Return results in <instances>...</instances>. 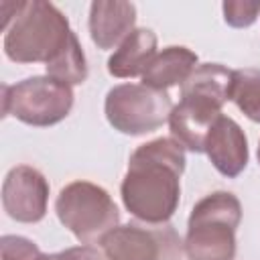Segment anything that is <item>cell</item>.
<instances>
[{"label": "cell", "mask_w": 260, "mask_h": 260, "mask_svg": "<svg viewBox=\"0 0 260 260\" xmlns=\"http://www.w3.org/2000/svg\"><path fill=\"white\" fill-rule=\"evenodd\" d=\"M183 171L185 148L173 136L140 144L130 154L120 185L124 207L144 223H167L179 207Z\"/></svg>", "instance_id": "6da1fadb"}, {"label": "cell", "mask_w": 260, "mask_h": 260, "mask_svg": "<svg viewBox=\"0 0 260 260\" xmlns=\"http://www.w3.org/2000/svg\"><path fill=\"white\" fill-rule=\"evenodd\" d=\"M234 69L201 63L181 85V100L169 116L171 136L191 152H203L205 136L232 95Z\"/></svg>", "instance_id": "7a4b0ae2"}, {"label": "cell", "mask_w": 260, "mask_h": 260, "mask_svg": "<svg viewBox=\"0 0 260 260\" xmlns=\"http://www.w3.org/2000/svg\"><path fill=\"white\" fill-rule=\"evenodd\" d=\"M4 28V53L14 63H53L71 43L75 32L67 16L51 2H16Z\"/></svg>", "instance_id": "3957f363"}, {"label": "cell", "mask_w": 260, "mask_h": 260, "mask_svg": "<svg viewBox=\"0 0 260 260\" xmlns=\"http://www.w3.org/2000/svg\"><path fill=\"white\" fill-rule=\"evenodd\" d=\"M242 221V203L230 191H213L199 199L187 221L183 242L189 260H234L236 230Z\"/></svg>", "instance_id": "277c9868"}, {"label": "cell", "mask_w": 260, "mask_h": 260, "mask_svg": "<svg viewBox=\"0 0 260 260\" xmlns=\"http://www.w3.org/2000/svg\"><path fill=\"white\" fill-rule=\"evenodd\" d=\"M55 213L81 244L100 242L120 221L118 207L110 193L91 181L65 185L55 201Z\"/></svg>", "instance_id": "5b68a950"}, {"label": "cell", "mask_w": 260, "mask_h": 260, "mask_svg": "<svg viewBox=\"0 0 260 260\" xmlns=\"http://www.w3.org/2000/svg\"><path fill=\"white\" fill-rule=\"evenodd\" d=\"M73 108L71 85L49 75L26 77L14 85H2V114L28 126H53Z\"/></svg>", "instance_id": "8992f818"}, {"label": "cell", "mask_w": 260, "mask_h": 260, "mask_svg": "<svg viewBox=\"0 0 260 260\" xmlns=\"http://www.w3.org/2000/svg\"><path fill=\"white\" fill-rule=\"evenodd\" d=\"M104 112L110 126L128 136L154 132L173 112L167 91L152 89L144 83H120L106 93Z\"/></svg>", "instance_id": "52a82bcc"}, {"label": "cell", "mask_w": 260, "mask_h": 260, "mask_svg": "<svg viewBox=\"0 0 260 260\" xmlns=\"http://www.w3.org/2000/svg\"><path fill=\"white\" fill-rule=\"evenodd\" d=\"M100 246L108 260H173L181 250L179 236L171 225L138 223L116 225L100 240Z\"/></svg>", "instance_id": "ba28073f"}, {"label": "cell", "mask_w": 260, "mask_h": 260, "mask_svg": "<svg viewBox=\"0 0 260 260\" xmlns=\"http://www.w3.org/2000/svg\"><path fill=\"white\" fill-rule=\"evenodd\" d=\"M49 183L41 171L28 165L12 167L2 183V207L20 223H37L47 215Z\"/></svg>", "instance_id": "9c48e42d"}, {"label": "cell", "mask_w": 260, "mask_h": 260, "mask_svg": "<svg viewBox=\"0 0 260 260\" xmlns=\"http://www.w3.org/2000/svg\"><path fill=\"white\" fill-rule=\"evenodd\" d=\"M203 152L209 156L215 171L228 179L238 177L246 169L248 156H250L248 138L242 126L234 118L223 114L215 120V124L207 132Z\"/></svg>", "instance_id": "30bf717a"}, {"label": "cell", "mask_w": 260, "mask_h": 260, "mask_svg": "<svg viewBox=\"0 0 260 260\" xmlns=\"http://www.w3.org/2000/svg\"><path fill=\"white\" fill-rule=\"evenodd\" d=\"M87 24L89 37L100 49H118L134 30L136 6L124 0H95L89 6Z\"/></svg>", "instance_id": "8fae6325"}, {"label": "cell", "mask_w": 260, "mask_h": 260, "mask_svg": "<svg viewBox=\"0 0 260 260\" xmlns=\"http://www.w3.org/2000/svg\"><path fill=\"white\" fill-rule=\"evenodd\" d=\"M156 35L150 28H134L108 59V73L120 79L136 77L148 69L156 57Z\"/></svg>", "instance_id": "7c38bea8"}, {"label": "cell", "mask_w": 260, "mask_h": 260, "mask_svg": "<svg viewBox=\"0 0 260 260\" xmlns=\"http://www.w3.org/2000/svg\"><path fill=\"white\" fill-rule=\"evenodd\" d=\"M195 67L197 53L183 45H171L156 53L148 69L142 73V83L152 89L167 91L173 85H183Z\"/></svg>", "instance_id": "4fadbf2b"}, {"label": "cell", "mask_w": 260, "mask_h": 260, "mask_svg": "<svg viewBox=\"0 0 260 260\" xmlns=\"http://www.w3.org/2000/svg\"><path fill=\"white\" fill-rule=\"evenodd\" d=\"M230 100L246 118L260 124V69H236Z\"/></svg>", "instance_id": "5bb4252c"}, {"label": "cell", "mask_w": 260, "mask_h": 260, "mask_svg": "<svg viewBox=\"0 0 260 260\" xmlns=\"http://www.w3.org/2000/svg\"><path fill=\"white\" fill-rule=\"evenodd\" d=\"M47 67V75L53 79H59L67 85H79L87 79V63H85V55L83 49L77 41V37L71 39V43L67 45V49Z\"/></svg>", "instance_id": "9a60e30c"}, {"label": "cell", "mask_w": 260, "mask_h": 260, "mask_svg": "<svg viewBox=\"0 0 260 260\" xmlns=\"http://www.w3.org/2000/svg\"><path fill=\"white\" fill-rule=\"evenodd\" d=\"M225 24L234 28H248L260 14V0H228L221 4Z\"/></svg>", "instance_id": "2e32d148"}, {"label": "cell", "mask_w": 260, "mask_h": 260, "mask_svg": "<svg viewBox=\"0 0 260 260\" xmlns=\"http://www.w3.org/2000/svg\"><path fill=\"white\" fill-rule=\"evenodd\" d=\"M41 256V248L24 236L6 234L0 238V260H39Z\"/></svg>", "instance_id": "e0dca14e"}, {"label": "cell", "mask_w": 260, "mask_h": 260, "mask_svg": "<svg viewBox=\"0 0 260 260\" xmlns=\"http://www.w3.org/2000/svg\"><path fill=\"white\" fill-rule=\"evenodd\" d=\"M39 260H108L104 256V252L95 250L89 244H81V246H73V248H65L61 252H53V254H43Z\"/></svg>", "instance_id": "ac0fdd59"}, {"label": "cell", "mask_w": 260, "mask_h": 260, "mask_svg": "<svg viewBox=\"0 0 260 260\" xmlns=\"http://www.w3.org/2000/svg\"><path fill=\"white\" fill-rule=\"evenodd\" d=\"M256 156H258V165H260V142H258V152H256Z\"/></svg>", "instance_id": "d6986e66"}]
</instances>
